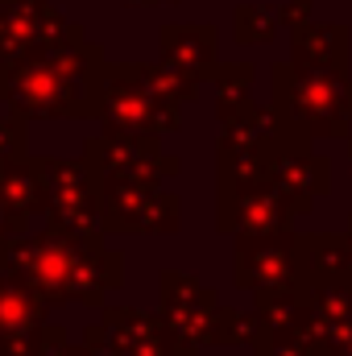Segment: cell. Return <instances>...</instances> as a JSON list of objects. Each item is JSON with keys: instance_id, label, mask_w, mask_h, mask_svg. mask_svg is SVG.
I'll list each match as a JSON object with an SVG mask.
<instances>
[{"instance_id": "obj_2", "label": "cell", "mask_w": 352, "mask_h": 356, "mask_svg": "<svg viewBox=\"0 0 352 356\" xmlns=\"http://www.w3.org/2000/svg\"><path fill=\"white\" fill-rule=\"evenodd\" d=\"M4 269H13L46 307L67 298L99 307L104 290L120 286V253H108L88 241H71L54 228L13 241L4 253Z\"/></svg>"}, {"instance_id": "obj_5", "label": "cell", "mask_w": 352, "mask_h": 356, "mask_svg": "<svg viewBox=\"0 0 352 356\" xmlns=\"http://www.w3.org/2000/svg\"><path fill=\"white\" fill-rule=\"evenodd\" d=\"M88 166L95 170L99 186H162V178L175 175L178 162L158 149V141L129 137L120 129H104L88 141Z\"/></svg>"}, {"instance_id": "obj_13", "label": "cell", "mask_w": 352, "mask_h": 356, "mask_svg": "<svg viewBox=\"0 0 352 356\" xmlns=\"http://www.w3.org/2000/svg\"><path fill=\"white\" fill-rule=\"evenodd\" d=\"M216 75V88H220V116H228V112H237L241 104H249L245 95H249V79H253V67L249 63H237V67H220V71H211Z\"/></svg>"}, {"instance_id": "obj_7", "label": "cell", "mask_w": 352, "mask_h": 356, "mask_svg": "<svg viewBox=\"0 0 352 356\" xmlns=\"http://www.w3.org/2000/svg\"><path fill=\"white\" fill-rule=\"evenodd\" d=\"M83 348H104L108 356H178L170 327L133 307H108L99 323L88 327Z\"/></svg>"}, {"instance_id": "obj_11", "label": "cell", "mask_w": 352, "mask_h": 356, "mask_svg": "<svg viewBox=\"0 0 352 356\" xmlns=\"http://www.w3.org/2000/svg\"><path fill=\"white\" fill-rule=\"evenodd\" d=\"M162 63L191 83L207 79L216 67V29L211 25H166L162 29Z\"/></svg>"}, {"instance_id": "obj_15", "label": "cell", "mask_w": 352, "mask_h": 356, "mask_svg": "<svg viewBox=\"0 0 352 356\" xmlns=\"http://www.w3.org/2000/svg\"><path fill=\"white\" fill-rule=\"evenodd\" d=\"M21 356H83V348L67 344V332H63V327H42V332L33 336V344Z\"/></svg>"}, {"instance_id": "obj_14", "label": "cell", "mask_w": 352, "mask_h": 356, "mask_svg": "<svg viewBox=\"0 0 352 356\" xmlns=\"http://www.w3.org/2000/svg\"><path fill=\"white\" fill-rule=\"evenodd\" d=\"M278 8H257V4H245L237 13V38L241 42H257V38H269L273 25H278Z\"/></svg>"}, {"instance_id": "obj_8", "label": "cell", "mask_w": 352, "mask_h": 356, "mask_svg": "<svg viewBox=\"0 0 352 356\" xmlns=\"http://www.w3.org/2000/svg\"><path fill=\"white\" fill-rule=\"evenodd\" d=\"M104 228L112 232H170L178 228V199L166 186H99Z\"/></svg>"}, {"instance_id": "obj_1", "label": "cell", "mask_w": 352, "mask_h": 356, "mask_svg": "<svg viewBox=\"0 0 352 356\" xmlns=\"http://www.w3.org/2000/svg\"><path fill=\"white\" fill-rule=\"evenodd\" d=\"M104 95V54L79 38L0 71V99L13 116H95Z\"/></svg>"}, {"instance_id": "obj_12", "label": "cell", "mask_w": 352, "mask_h": 356, "mask_svg": "<svg viewBox=\"0 0 352 356\" xmlns=\"http://www.w3.org/2000/svg\"><path fill=\"white\" fill-rule=\"evenodd\" d=\"M0 203H4V211L21 228H29V216L33 211H46V186H42V175H38V166H33L29 154L25 158H13L0 170Z\"/></svg>"}, {"instance_id": "obj_3", "label": "cell", "mask_w": 352, "mask_h": 356, "mask_svg": "<svg viewBox=\"0 0 352 356\" xmlns=\"http://www.w3.org/2000/svg\"><path fill=\"white\" fill-rule=\"evenodd\" d=\"M195 91L166 63H112L104 67V95L99 112L108 129H120L129 137L158 141L166 129H178V104Z\"/></svg>"}, {"instance_id": "obj_16", "label": "cell", "mask_w": 352, "mask_h": 356, "mask_svg": "<svg viewBox=\"0 0 352 356\" xmlns=\"http://www.w3.org/2000/svg\"><path fill=\"white\" fill-rule=\"evenodd\" d=\"M13 158H25V120L21 116H0V170Z\"/></svg>"}, {"instance_id": "obj_10", "label": "cell", "mask_w": 352, "mask_h": 356, "mask_svg": "<svg viewBox=\"0 0 352 356\" xmlns=\"http://www.w3.org/2000/svg\"><path fill=\"white\" fill-rule=\"evenodd\" d=\"M294 249L282 236H241L237 241V282L253 290H290Z\"/></svg>"}, {"instance_id": "obj_4", "label": "cell", "mask_w": 352, "mask_h": 356, "mask_svg": "<svg viewBox=\"0 0 352 356\" xmlns=\"http://www.w3.org/2000/svg\"><path fill=\"white\" fill-rule=\"evenodd\" d=\"M42 186H46V216L50 228L71 241H104V216H99V178L88 166V158H33Z\"/></svg>"}, {"instance_id": "obj_9", "label": "cell", "mask_w": 352, "mask_h": 356, "mask_svg": "<svg viewBox=\"0 0 352 356\" xmlns=\"http://www.w3.org/2000/svg\"><path fill=\"white\" fill-rule=\"evenodd\" d=\"M46 302L13 273L0 269V356H21L46 327Z\"/></svg>"}, {"instance_id": "obj_17", "label": "cell", "mask_w": 352, "mask_h": 356, "mask_svg": "<svg viewBox=\"0 0 352 356\" xmlns=\"http://www.w3.org/2000/svg\"><path fill=\"white\" fill-rule=\"evenodd\" d=\"M141 4H154V0H141Z\"/></svg>"}, {"instance_id": "obj_6", "label": "cell", "mask_w": 352, "mask_h": 356, "mask_svg": "<svg viewBox=\"0 0 352 356\" xmlns=\"http://www.w3.org/2000/svg\"><path fill=\"white\" fill-rule=\"evenodd\" d=\"M220 302L211 286L191 282L186 273H162V323L170 327L178 356H195L199 344H220Z\"/></svg>"}]
</instances>
